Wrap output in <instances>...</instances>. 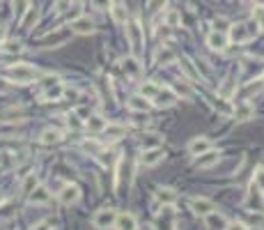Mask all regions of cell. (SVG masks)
<instances>
[{
    "label": "cell",
    "instance_id": "27",
    "mask_svg": "<svg viewBox=\"0 0 264 230\" xmlns=\"http://www.w3.org/2000/svg\"><path fill=\"white\" fill-rule=\"evenodd\" d=\"M37 21V10L35 7H28V10L23 12V16H21V28L23 30H30V25Z\"/></svg>",
    "mask_w": 264,
    "mask_h": 230
},
{
    "label": "cell",
    "instance_id": "39",
    "mask_svg": "<svg viewBox=\"0 0 264 230\" xmlns=\"http://www.w3.org/2000/svg\"><path fill=\"white\" fill-rule=\"evenodd\" d=\"M225 230H248V225L241 223V221H232V223L225 225Z\"/></svg>",
    "mask_w": 264,
    "mask_h": 230
},
{
    "label": "cell",
    "instance_id": "18",
    "mask_svg": "<svg viewBox=\"0 0 264 230\" xmlns=\"http://www.w3.org/2000/svg\"><path fill=\"white\" fill-rule=\"evenodd\" d=\"M28 198H30L32 205H44V203H49V200H51V196H49V189H44V186L37 184L35 189L28 194Z\"/></svg>",
    "mask_w": 264,
    "mask_h": 230
},
{
    "label": "cell",
    "instance_id": "29",
    "mask_svg": "<svg viewBox=\"0 0 264 230\" xmlns=\"http://www.w3.org/2000/svg\"><path fill=\"white\" fill-rule=\"evenodd\" d=\"M172 60H174V51H170V49H161L156 53V65H168Z\"/></svg>",
    "mask_w": 264,
    "mask_h": 230
},
{
    "label": "cell",
    "instance_id": "26",
    "mask_svg": "<svg viewBox=\"0 0 264 230\" xmlns=\"http://www.w3.org/2000/svg\"><path fill=\"white\" fill-rule=\"evenodd\" d=\"M60 138H62L60 129H46V131H41V136H39V140L44 145H53V143H58Z\"/></svg>",
    "mask_w": 264,
    "mask_h": 230
},
{
    "label": "cell",
    "instance_id": "8",
    "mask_svg": "<svg viewBox=\"0 0 264 230\" xmlns=\"http://www.w3.org/2000/svg\"><path fill=\"white\" fill-rule=\"evenodd\" d=\"M115 219H117V212L115 210H99L95 214V219H92V223L97 228H110V225H115Z\"/></svg>",
    "mask_w": 264,
    "mask_h": 230
},
{
    "label": "cell",
    "instance_id": "22",
    "mask_svg": "<svg viewBox=\"0 0 264 230\" xmlns=\"http://www.w3.org/2000/svg\"><path fill=\"white\" fill-rule=\"evenodd\" d=\"M104 136L108 140H120L122 136H126V127L124 125H106Z\"/></svg>",
    "mask_w": 264,
    "mask_h": 230
},
{
    "label": "cell",
    "instance_id": "32",
    "mask_svg": "<svg viewBox=\"0 0 264 230\" xmlns=\"http://www.w3.org/2000/svg\"><path fill=\"white\" fill-rule=\"evenodd\" d=\"M253 21L259 25V28H264V7L262 5L253 7Z\"/></svg>",
    "mask_w": 264,
    "mask_h": 230
},
{
    "label": "cell",
    "instance_id": "30",
    "mask_svg": "<svg viewBox=\"0 0 264 230\" xmlns=\"http://www.w3.org/2000/svg\"><path fill=\"white\" fill-rule=\"evenodd\" d=\"M163 21L170 25V28H177V25L182 23V16H180V12H177V10H170V12H165Z\"/></svg>",
    "mask_w": 264,
    "mask_h": 230
},
{
    "label": "cell",
    "instance_id": "40",
    "mask_svg": "<svg viewBox=\"0 0 264 230\" xmlns=\"http://www.w3.org/2000/svg\"><path fill=\"white\" fill-rule=\"evenodd\" d=\"M156 143H159V136H147V140H143V145H145V150H147V147H154Z\"/></svg>",
    "mask_w": 264,
    "mask_h": 230
},
{
    "label": "cell",
    "instance_id": "10",
    "mask_svg": "<svg viewBox=\"0 0 264 230\" xmlns=\"http://www.w3.org/2000/svg\"><path fill=\"white\" fill-rule=\"evenodd\" d=\"M253 115H255V106L250 104V101H241V104H237V108H234V120L237 122H248Z\"/></svg>",
    "mask_w": 264,
    "mask_h": 230
},
{
    "label": "cell",
    "instance_id": "37",
    "mask_svg": "<svg viewBox=\"0 0 264 230\" xmlns=\"http://www.w3.org/2000/svg\"><path fill=\"white\" fill-rule=\"evenodd\" d=\"M255 184H257L259 191H264V166L257 168V173H255Z\"/></svg>",
    "mask_w": 264,
    "mask_h": 230
},
{
    "label": "cell",
    "instance_id": "23",
    "mask_svg": "<svg viewBox=\"0 0 264 230\" xmlns=\"http://www.w3.org/2000/svg\"><path fill=\"white\" fill-rule=\"evenodd\" d=\"M106 125H108V122H106L101 115H90V118H87V122H85L87 131H92V134H99V131H104Z\"/></svg>",
    "mask_w": 264,
    "mask_h": 230
},
{
    "label": "cell",
    "instance_id": "20",
    "mask_svg": "<svg viewBox=\"0 0 264 230\" xmlns=\"http://www.w3.org/2000/svg\"><path fill=\"white\" fill-rule=\"evenodd\" d=\"M207 150H211L209 138H204V136H200V138L191 140V145H189V152H191V155L200 157V155H202V152H207Z\"/></svg>",
    "mask_w": 264,
    "mask_h": 230
},
{
    "label": "cell",
    "instance_id": "35",
    "mask_svg": "<svg viewBox=\"0 0 264 230\" xmlns=\"http://www.w3.org/2000/svg\"><path fill=\"white\" fill-rule=\"evenodd\" d=\"M25 10H28V0H14V16H23Z\"/></svg>",
    "mask_w": 264,
    "mask_h": 230
},
{
    "label": "cell",
    "instance_id": "33",
    "mask_svg": "<svg viewBox=\"0 0 264 230\" xmlns=\"http://www.w3.org/2000/svg\"><path fill=\"white\" fill-rule=\"evenodd\" d=\"M182 67H184V71H186V76H191V79H198V71L193 69V65H191V60L189 58H182Z\"/></svg>",
    "mask_w": 264,
    "mask_h": 230
},
{
    "label": "cell",
    "instance_id": "5",
    "mask_svg": "<svg viewBox=\"0 0 264 230\" xmlns=\"http://www.w3.org/2000/svg\"><path fill=\"white\" fill-rule=\"evenodd\" d=\"M58 198H60L62 205L71 207V205H76V203L80 200V189L76 184H65L60 189V194H58Z\"/></svg>",
    "mask_w": 264,
    "mask_h": 230
},
{
    "label": "cell",
    "instance_id": "41",
    "mask_svg": "<svg viewBox=\"0 0 264 230\" xmlns=\"http://www.w3.org/2000/svg\"><path fill=\"white\" fill-rule=\"evenodd\" d=\"M5 37H7V28L3 23H0V44H3V42H5Z\"/></svg>",
    "mask_w": 264,
    "mask_h": 230
},
{
    "label": "cell",
    "instance_id": "17",
    "mask_svg": "<svg viewBox=\"0 0 264 230\" xmlns=\"http://www.w3.org/2000/svg\"><path fill=\"white\" fill-rule=\"evenodd\" d=\"M129 108L136 110V113H147V110L152 108V101L147 99V97H143V95H136V97H131L129 99Z\"/></svg>",
    "mask_w": 264,
    "mask_h": 230
},
{
    "label": "cell",
    "instance_id": "2",
    "mask_svg": "<svg viewBox=\"0 0 264 230\" xmlns=\"http://www.w3.org/2000/svg\"><path fill=\"white\" fill-rule=\"evenodd\" d=\"M37 76H39L37 69H32V67H28V65H16V67H12V69L5 71V79L14 81V83H21V85L32 83Z\"/></svg>",
    "mask_w": 264,
    "mask_h": 230
},
{
    "label": "cell",
    "instance_id": "19",
    "mask_svg": "<svg viewBox=\"0 0 264 230\" xmlns=\"http://www.w3.org/2000/svg\"><path fill=\"white\" fill-rule=\"evenodd\" d=\"M234 92H237V83H234L232 76H228V79L218 85V97L221 99H232Z\"/></svg>",
    "mask_w": 264,
    "mask_h": 230
},
{
    "label": "cell",
    "instance_id": "7",
    "mask_svg": "<svg viewBox=\"0 0 264 230\" xmlns=\"http://www.w3.org/2000/svg\"><path fill=\"white\" fill-rule=\"evenodd\" d=\"M71 32H78V35H90V32H95V21L90 19V16H78V19L71 21Z\"/></svg>",
    "mask_w": 264,
    "mask_h": 230
},
{
    "label": "cell",
    "instance_id": "36",
    "mask_svg": "<svg viewBox=\"0 0 264 230\" xmlns=\"http://www.w3.org/2000/svg\"><path fill=\"white\" fill-rule=\"evenodd\" d=\"M110 5H113L110 0H92V7H95V10H99V12L110 10Z\"/></svg>",
    "mask_w": 264,
    "mask_h": 230
},
{
    "label": "cell",
    "instance_id": "3",
    "mask_svg": "<svg viewBox=\"0 0 264 230\" xmlns=\"http://www.w3.org/2000/svg\"><path fill=\"white\" fill-rule=\"evenodd\" d=\"M71 37V30H67V28H62V30H55V32H49V35H44L39 40V46L41 49H51V46H62L67 40Z\"/></svg>",
    "mask_w": 264,
    "mask_h": 230
},
{
    "label": "cell",
    "instance_id": "21",
    "mask_svg": "<svg viewBox=\"0 0 264 230\" xmlns=\"http://www.w3.org/2000/svg\"><path fill=\"white\" fill-rule=\"evenodd\" d=\"M207 44H209V49L211 51H223L225 46H228V37L223 35V32H211L209 37H207Z\"/></svg>",
    "mask_w": 264,
    "mask_h": 230
},
{
    "label": "cell",
    "instance_id": "4",
    "mask_svg": "<svg viewBox=\"0 0 264 230\" xmlns=\"http://www.w3.org/2000/svg\"><path fill=\"white\" fill-rule=\"evenodd\" d=\"M126 37H129V42H131V46H134V51L138 53V51L143 49V42H145L143 28H140V21H138V19H131V21H129V25H126Z\"/></svg>",
    "mask_w": 264,
    "mask_h": 230
},
{
    "label": "cell",
    "instance_id": "43",
    "mask_svg": "<svg viewBox=\"0 0 264 230\" xmlns=\"http://www.w3.org/2000/svg\"><path fill=\"white\" fill-rule=\"evenodd\" d=\"M0 205H3V196H0Z\"/></svg>",
    "mask_w": 264,
    "mask_h": 230
},
{
    "label": "cell",
    "instance_id": "14",
    "mask_svg": "<svg viewBox=\"0 0 264 230\" xmlns=\"http://www.w3.org/2000/svg\"><path fill=\"white\" fill-rule=\"evenodd\" d=\"M156 200H159L161 205H174V200H177V191L170 189V186H161V189H156Z\"/></svg>",
    "mask_w": 264,
    "mask_h": 230
},
{
    "label": "cell",
    "instance_id": "25",
    "mask_svg": "<svg viewBox=\"0 0 264 230\" xmlns=\"http://www.w3.org/2000/svg\"><path fill=\"white\" fill-rule=\"evenodd\" d=\"M122 67H124V74L131 76V79H138L140 76V62L136 60V58H126V60H122Z\"/></svg>",
    "mask_w": 264,
    "mask_h": 230
},
{
    "label": "cell",
    "instance_id": "6",
    "mask_svg": "<svg viewBox=\"0 0 264 230\" xmlns=\"http://www.w3.org/2000/svg\"><path fill=\"white\" fill-rule=\"evenodd\" d=\"M152 101H154L156 106H165V108H168V106L177 104L180 97H177V92H174L172 88H159V92L154 95V99H152Z\"/></svg>",
    "mask_w": 264,
    "mask_h": 230
},
{
    "label": "cell",
    "instance_id": "42",
    "mask_svg": "<svg viewBox=\"0 0 264 230\" xmlns=\"http://www.w3.org/2000/svg\"><path fill=\"white\" fill-rule=\"evenodd\" d=\"M32 230H49V225H46V223H39V225H35Z\"/></svg>",
    "mask_w": 264,
    "mask_h": 230
},
{
    "label": "cell",
    "instance_id": "1",
    "mask_svg": "<svg viewBox=\"0 0 264 230\" xmlns=\"http://www.w3.org/2000/svg\"><path fill=\"white\" fill-rule=\"evenodd\" d=\"M257 28L259 25L255 23V21H248V23H234L232 28H230L228 40H232L234 44H246V42H250L255 35H257Z\"/></svg>",
    "mask_w": 264,
    "mask_h": 230
},
{
    "label": "cell",
    "instance_id": "31",
    "mask_svg": "<svg viewBox=\"0 0 264 230\" xmlns=\"http://www.w3.org/2000/svg\"><path fill=\"white\" fill-rule=\"evenodd\" d=\"M159 92V85H154V83H143V88H140V95L143 97H147V99H154V95Z\"/></svg>",
    "mask_w": 264,
    "mask_h": 230
},
{
    "label": "cell",
    "instance_id": "12",
    "mask_svg": "<svg viewBox=\"0 0 264 230\" xmlns=\"http://www.w3.org/2000/svg\"><path fill=\"white\" fill-rule=\"evenodd\" d=\"M115 230H138V221L134 214L124 212V214H117L115 219Z\"/></svg>",
    "mask_w": 264,
    "mask_h": 230
},
{
    "label": "cell",
    "instance_id": "24",
    "mask_svg": "<svg viewBox=\"0 0 264 230\" xmlns=\"http://www.w3.org/2000/svg\"><path fill=\"white\" fill-rule=\"evenodd\" d=\"M110 14H113V21L117 25H124L126 23V7L122 5V3H115V5H110Z\"/></svg>",
    "mask_w": 264,
    "mask_h": 230
},
{
    "label": "cell",
    "instance_id": "28",
    "mask_svg": "<svg viewBox=\"0 0 264 230\" xmlns=\"http://www.w3.org/2000/svg\"><path fill=\"white\" fill-rule=\"evenodd\" d=\"M37 184H39V180H37V175H35V173H30V175H25V177H23V182H21V194H25V196H28L32 189H35Z\"/></svg>",
    "mask_w": 264,
    "mask_h": 230
},
{
    "label": "cell",
    "instance_id": "38",
    "mask_svg": "<svg viewBox=\"0 0 264 230\" xmlns=\"http://www.w3.org/2000/svg\"><path fill=\"white\" fill-rule=\"evenodd\" d=\"M163 5H165V0H150V3H147V10H150V12H159Z\"/></svg>",
    "mask_w": 264,
    "mask_h": 230
},
{
    "label": "cell",
    "instance_id": "13",
    "mask_svg": "<svg viewBox=\"0 0 264 230\" xmlns=\"http://www.w3.org/2000/svg\"><path fill=\"white\" fill-rule=\"evenodd\" d=\"M62 95H65V85L58 81V83H53V85H46V90L41 92V99L44 101H58Z\"/></svg>",
    "mask_w": 264,
    "mask_h": 230
},
{
    "label": "cell",
    "instance_id": "16",
    "mask_svg": "<svg viewBox=\"0 0 264 230\" xmlns=\"http://www.w3.org/2000/svg\"><path fill=\"white\" fill-rule=\"evenodd\" d=\"M218 159H221V155L216 150H207V152H202V155L198 157L195 166H198V168H209V166L218 164Z\"/></svg>",
    "mask_w": 264,
    "mask_h": 230
},
{
    "label": "cell",
    "instance_id": "9",
    "mask_svg": "<svg viewBox=\"0 0 264 230\" xmlns=\"http://www.w3.org/2000/svg\"><path fill=\"white\" fill-rule=\"evenodd\" d=\"M189 205H191V210H193L195 214H200V216L209 214V212L216 210V205L211 203V200H207V198H191Z\"/></svg>",
    "mask_w": 264,
    "mask_h": 230
},
{
    "label": "cell",
    "instance_id": "15",
    "mask_svg": "<svg viewBox=\"0 0 264 230\" xmlns=\"http://www.w3.org/2000/svg\"><path fill=\"white\" fill-rule=\"evenodd\" d=\"M163 157H165V152L161 150V147H147V150L143 152V164L145 166H156Z\"/></svg>",
    "mask_w": 264,
    "mask_h": 230
},
{
    "label": "cell",
    "instance_id": "11",
    "mask_svg": "<svg viewBox=\"0 0 264 230\" xmlns=\"http://www.w3.org/2000/svg\"><path fill=\"white\" fill-rule=\"evenodd\" d=\"M204 223H207V228L209 230H225V225H228V219H225L221 212H209V214H204Z\"/></svg>",
    "mask_w": 264,
    "mask_h": 230
},
{
    "label": "cell",
    "instance_id": "34",
    "mask_svg": "<svg viewBox=\"0 0 264 230\" xmlns=\"http://www.w3.org/2000/svg\"><path fill=\"white\" fill-rule=\"evenodd\" d=\"M0 49H5L7 53H21V44L19 42H3V44H0Z\"/></svg>",
    "mask_w": 264,
    "mask_h": 230
}]
</instances>
